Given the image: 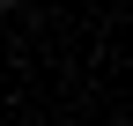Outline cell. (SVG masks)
Listing matches in <instances>:
<instances>
[{
  "label": "cell",
  "instance_id": "6da1fadb",
  "mask_svg": "<svg viewBox=\"0 0 133 126\" xmlns=\"http://www.w3.org/2000/svg\"><path fill=\"white\" fill-rule=\"evenodd\" d=\"M0 8H15V0H0Z\"/></svg>",
  "mask_w": 133,
  "mask_h": 126
}]
</instances>
